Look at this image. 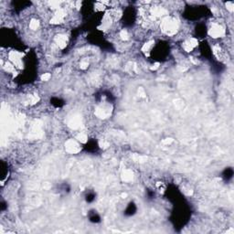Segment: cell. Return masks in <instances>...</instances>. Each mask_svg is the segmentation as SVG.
Returning <instances> with one entry per match:
<instances>
[{
	"label": "cell",
	"instance_id": "cell-1",
	"mask_svg": "<svg viewBox=\"0 0 234 234\" xmlns=\"http://www.w3.org/2000/svg\"><path fill=\"white\" fill-rule=\"evenodd\" d=\"M160 28L166 35L167 36H173L176 33V31L179 28V23L178 21L172 16H165L164 19H161L160 22Z\"/></svg>",
	"mask_w": 234,
	"mask_h": 234
},
{
	"label": "cell",
	"instance_id": "cell-2",
	"mask_svg": "<svg viewBox=\"0 0 234 234\" xmlns=\"http://www.w3.org/2000/svg\"><path fill=\"white\" fill-rule=\"evenodd\" d=\"M23 57H24V53L19 52V51H16V50L10 51L9 54H8L9 61L17 69H22L23 68V62H22V58Z\"/></svg>",
	"mask_w": 234,
	"mask_h": 234
},
{
	"label": "cell",
	"instance_id": "cell-3",
	"mask_svg": "<svg viewBox=\"0 0 234 234\" xmlns=\"http://www.w3.org/2000/svg\"><path fill=\"white\" fill-rule=\"evenodd\" d=\"M208 33H209V35L210 36L211 38L219 39V38H221V37H223V36H224L225 29H224V28L221 24L213 23V24H211L210 28H209Z\"/></svg>",
	"mask_w": 234,
	"mask_h": 234
},
{
	"label": "cell",
	"instance_id": "cell-4",
	"mask_svg": "<svg viewBox=\"0 0 234 234\" xmlns=\"http://www.w3.org/2000/svg\"><path fill=\"white\" fill-rule=\"evenodd\" d=\"M65 150L69 154H77L81 151V146L76 140L69 139L65 143Z\"/></svg>",
	"mask_w": 234,
	"mask_h": 234
},
{
	"label": "cell",
	"instance_id": "cell-5",
	"mask_svg": "<svg viewBox=\"0 0 234 234\" xmlns=\"http://www.w3.org/2000/svg\"><path fill=\"white\" fill-rule=\"evenodd\" d=\"M66 10L63 9L62 7L56 10L55 14L53 15V16L51 17L50 19V23L51 24H54V25H59V24H61L64 22V19L66 17Z\"/></svg>",
	"mask_w": 234,
	"mask_h": 234
},
{
	"label": "cell",
	"instance_id": "cell-6",
	"mask_svg": "<svg viewBox=\"0 0 234 234\" xmlns=\"http://www.w3.org/2000/svg\"><path fill=\"white\" fill-rule=\"evenodd\" d=\"M54 42H55V45L59 49H63L66 48V46L68 44V38L65 34H59L56 36L55 39H54Z\"/></svg>",
	"mask_w": 234,
	"mask_h": 234
},
{
	"label": "cell",
	"instance_id": "cell-7",
	"mask_svg": "<svg viewBox=\"0 0 234 234\" xmlns=\"http://www.w3.org/2000/svg\"><path fill=\"white\" fill-rule=\"evenodd\" d=\"M197 44H199V42H197V40L195 39V38H190V39H188L187 40H185L183 42V49L185 51L187 52H191L197 46Z\"/></svg>",
	"mask_w": 234,
	"mask_h": 234
},
{
	"label": "cell",
	"instance_id": "cell-8",
	"mask_svg": "<svg viewBox=\"0 0 234 234\" xmlns=\"http://www.w3.org/2000/svg\"><path fill=\"white\" fill-rule=\"evenodd\" d=\"M154 44H155V41L154 40H149L147 41V43L144 44V46L142 47V51L146 54V55H149V53L151 52L152 49L154 48Z\"/></svg>",
	"mask_w": 234,
	"mask_h": 234
},
{
	"label": "cell",
	"instance_id": "cell-9",
	"mask_svg": "<svg viewBox=\"0 0 234 234\" xmlns=\"http://www.w3.org/2000/svg\"><path fill=\"white\" fill-rule=\"evenodd\" d=\"M133 177H134V175H133V172L129 169H126L124 170V172L123 173L122 175V178L123 180L125 181V182H130L133 180Z\"/></svg>",
	"mask_w": 234,
	"mask_h": 234
},
{
	"label": "cell",
	"instance_id": "cell-10",
	"mask_svg": "<svg viewBox=\"0 0 234 234\" xmlns=\"http://www.w3.org/2000/svg\"><path fill=\"white\" fill-rule=\"evenodd\" d=\"M213 54L215 55V57L219 60H221L224 57V52L221 49V48L219 47V46H214L213 47Z\"/></svg>",
	"mask_w": 234,
	"mask_h": 234
},
{
	"label": "cell",
	"instance_id": "cell-11",
	"mask_svg": "<svg viewBox=\"0 0 234 234\" xmlns=\"http://www.w3.org/2000/svg\"><path fill=\"white\" fill-rule=\"evenodd\" d=\"M125 70H126L128 73H136V71H137V66L135 63H133V62H129V63L126 64V66H125Z\"/></svg>",
	"mask_w": 234,
	"mask_h": 234
},
{
	"label": "cell",
	"instance_id": "cell-12",
	"mask_svg": "<svg viewBox=\"0 0 234 234\" xmlns=\"http://www.w3.org/2000/svg\"><path fill=\"white\" fill-rule=\"evenodd\" d=\"M39 27H40V21H39L38 19H32L30 20V22H29V28H30V29L36 30V29L39 28Z\"/></svg>",
	"mask_w": 234,
	"mask_h": 234
},
{
	"label": "cell",
	"instance_id": "cell-13",
	"mask_svg": "<svg viewBox=\"0 0 234 234\" xmlns=\"http://www.w3.org/2000/svg\"><path fill=\"white\" fill-rule=\"evenodd\" d=\"M76 139H77L79 142H81V143H86L87 140H88V137H87V135H86L84 133H80V134H78V135L76 136Z\"/></svg>",
	"mask_w": 234,
	"mask_h": 234
},
{
	"label": "cell",
	"instance_id": "cell-14",
	"mask_svg": "<svg viewBox=\"0 0 234 234\" xmlns=\"http://www.w3.org/2000/svg\"><path fill=\"white\" fill-rule=\"evenodd\" d=\"M120 38L123 40H129V33L126 29H123L121 30L120 32Z\"/></svg>",
	"mask_w": 234,
	"mask_h": 234
},
{
	"label": "cell",
	"instance_id": "cell-15",
	"mask_svg": "<svg viewBox=\"0 0 234 234\" xmlns=\"http://www.w3.org/2000/svg\"><path fill=\"white\" fill-rule=\"evenodd\" d=\"M226 8H227L230 13H232L233 10H234V3H233V2H227V3H226Z\"/></svg>",
	"mask_w": 234,
	"mask_h": 234
},
{
	"label": "cell",
	"instance_id": "cell-16",
	"mask_svg": "<svg viewBox=\"0 0 234 234\" xmlns=\"http://www.w3.org/2000/svg\"><path fill=\"white\" fill-rule=\"evenodd\" d=\"M88 66H89V61H88L87 60H82V61H81V63H80V67H81V69H82V70L87 69Z\"/></svg>",
	"mask_w": 234,
	"mask_h": 234
},
{
	"label": "cell",
	"instance_id": "cell-17",
	"mask_svg": "<svg viewBox=\"0 0 234 234\" xmlns=\"http://www.w3.org/2000/svg\"><path fill=\"white\" fill-rule=\"evenodd\" d=\"M50 78H51V74L49 73H43V74L41 75V81H48Z\"/></svg>",
	"mask_w": 234,
	"mask_h": 234
},
{
	"label": "cell",
	"instance_id": "cell-18",
	"mask_svg": "<svg viewBox=\"0 0 234 234\" xmlns=\"http://www.w3.org/2000/svg\"><path fill=\"white\" fill-rule=\"evenodd\" d=\"M173 143V139L172 138H166L164 139L163 141H162V144H164V145H171V144Z\"/></svg>",
	"mask_w": 234,
	"mask_h": 234
},
{
	"label": "cell",
	"instance_id": "cell-19",
	"mask_svg": "<svg viewBox=\"0 0 234 234\" xmlns=\"http://www.w3.org/2000/svg\"><path fill=\"white\" fill-rule=\"evenodd\" d=\"M159 65H160V64H159L158 62H156V63H155L154 65H152V67H151L150 69H151L152 70H157V69L159 68Z\"/></svg>",
	"mask_w": 234,
	"mask_h": 234
}]
</instances>
